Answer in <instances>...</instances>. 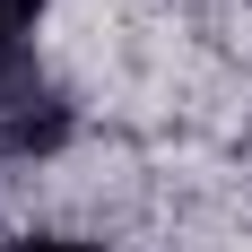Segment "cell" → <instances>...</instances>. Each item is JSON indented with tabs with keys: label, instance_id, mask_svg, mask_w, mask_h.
I'll use <instances>...</instances> for the list:
<instances>
[{
	"label": "cell",
	"instance_id": "obj_1",
	"mask_svg": "<svg viewBox=\"0 0 252 252\" xmlns=\"http://www.w3.org/2000/svg\"><path fill=\"white\" fill-rule=\"evenodd\" d=\"M26 26H35V0H0V61L26 44Z\"/></svg>",
	"mask_w": 252,
	"mask_h": 252
},
{
	"label": "cell",
	"instance_id": "obj_2",
	"mask_svg": "<svg viewBox=\"0 0 252 252\" xmlns=\"http://www.w3.org/2000/svg\"><path fill=\"white\" fill-rule=\"evenodd\" d=\"M9 252H104V244H61V235H26V244H9Z\"/></svg>",
	"mask_w": 252,
	"mask_h": 252
}]
</instances>
